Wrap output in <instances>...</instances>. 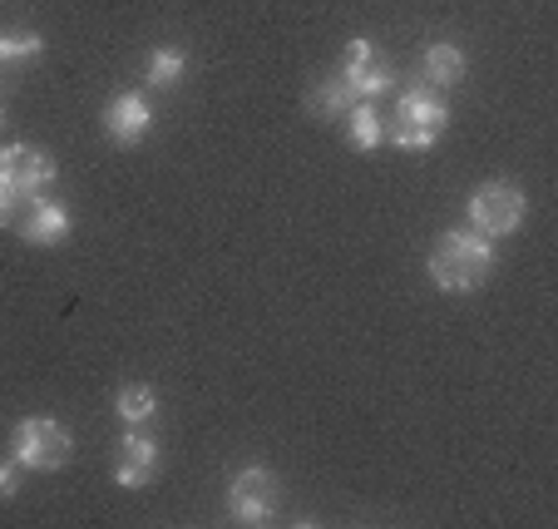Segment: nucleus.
<instances>
[{
	"mask_svg": "<svg viewBox=\"0 0 558 529\" xmlns=\"http://www.w3.org/2000/svg\"><path fill=\"white\" fill-rule=\"evenodd\" d=\"M114 411H119V421H129V425H148V421H154V411H158V396H154V386H144V382H129L124 392L114 396Z\"/></svg>",
	"mask_w": 558,
	"mask_h": 529,
	"instance_id": "nucleus-15",
	"label": "nucleus"
},
{
	"mask_svg": "<svg viewBox=\"0 0 558 529\" xmlns=\"http://www.w3.org/2000/svg\"><path fill=\"white\" fill-rule=\"evenodd\" d=\"M464 213H470L474 233H485V238H509V233H519V228H524V218H529V199H524V189H519V183L489 179V183H480V189L470 193Z\"/></svg>",
	"mask_w": 558,
	"mask_h": 529,
	"instance_id": "nucleus-3",
	"label": "nucleus"
},
{
	"mask_svg": "<svg viewBox=\"0 0 558 529\" xmlns=\"http://www.w3.org/2000/svg\"><path fill=\"white\" fill-rule=\"evenodd\" d=\"M337 74L351 85V95L356 99H376V95H386V89L396 85V64H390L386 55H376V45H371L366 35H356V40L347 45Z\"/></svg>",
	"mask_w": 558,
	"mask_h": 529,
	"instance_id": "nucleus-6",
	"label": "nucleus"
},
{
	"mask_svg": "<svg viewBox=\"0 0 558 529\" xmlns=\"http://www.w3.org/2000/svg\"><path fill=\"white\" fill-rule=\"evenodd\" d=\"M445 124H450V109L435 95L430 85H405L401 99H396V129H390V144L405 148V154H425V148L440 144Z\"/></svg>",
	"mask_w": 558,
	"mask_h": 529,
	"instance_id": "nucleus-2",
	"label": "nucleus"
},
{
	"mask_svg": "<svg viewBox=\"0 0 558 529\" xmlns=\"http://www.w3.org/2000/svg\"><path fill=\"white\" fill-rule=\"evenodd\" d=\"M0 124H5V105H0Z\"/></svg>",
	"mask_w": 558,
	"mask_h": 529,
	"instance_id": "nucleus-19",
	"label": "nucleus"
},
{
	"mask_svg": "<svg viewBox=\"0 0 558 529\" xmlns=\"http://www.w3.org/2000/svg\"><path fill=\"white\" fill-rule=\"evenodd\" d=\"M351 105H361L356 95H351V85L341 80V74H327V80H316L312 89H306V109L322 119H341Z\"/></svg>",
	"mask_w": 558,
	"mask_h": 529,
	"instance_id": "nucleus-12",
	"label": "nucleus"
},
{
	"mask_svg": "<svg viewBox=\"0 0 558 529\" xmlns=\"http://www.w3.org/2000/svg\"><path fill=\"white\" fill-rule=\"evenodd\" d=\"M15 203H21V199H15V193H11V189H5V183H0V228H5V223H11Z\"/></svg>",
	"mask_w": 558,
	"mask_h": 529,
	"instance_id": "nucleus-18",
	"label": "nucleus"
},
{
	"mask_svg": "<svg viewBox=\"0 0 558 529\" xmlns=\"http://www.w3.org/2000/svg\"><path fill=\"white\" fill-rule=\"evenodd\" d=\"M341 119H347V144H351V148H361V154H371V148H380V144H386V124H380V115H376V105H371V99H361V105H351Z\"/></svg>",
	"mask_w": 558,
	"mask_h": 529,
	"instance_id": "nucleus-13",
	"label": "nucleus"
},
{
	"mask_svg": "<svg viewBox=\"0 0 558 529\" xmlns=\"http://www.w3.org/2000/svg\"><path fill=\"white\" fill-rule=\"evenodd\" d=\"M282 505V480L267 466H243L228 485V515L238 525H267Z\"/></svg>",
	"mask_w": 558,
	"mask_h": 529,
	"instance_id": "nucleus-5",
	"label": "nucleus"
},
{
	"mask_svg": "<svg viewBox=\"0 0 558 529\" xmlns=\"http://www.w3.org/2000/svg\"><path fill=\"white\" fill-rule=\"evenodd\" d=\"M154 466H158V441L144 431H129L124 445H119V466H114V480L124 490H144L154 480Z\"/></svg>",
	"mask_w": 558,
	"mask_h": 529,
	"instance_id": "nucleus-9",
	"label": "nucleus"
},
{
	"mask_svg": "<svg viewBox=\"0 0 558 529\" xmlns=\"http://www.w3.org/2000/svg\"><path fill=\"white\" fill-rule=\"evenodd\" d=\"M54 159L45 148H31V144H5L0 148V183L15 193V199H35L54 183Z\"/></svg>",
	"mask_w": 558,
	"mask_h": 529,
	"instance_id": "nucleus-7",
	"label": "nucleus"
},
{
	"mask_svg": "<svg viewBox=\"0 0 558 529\" xmlns=\"http://www.w3.org/2000/svg\"><path fill=\"white\" fill-rule=\"evenodd\" d=\"M21 490V466L15 460H0V500H11Z\"/></svg>",
	"mask_w": 558,
	"mask_h": 529,
	"instance_id": "nucleus-17",
	"label": "nucleus"
},
{
	"mask_svg": "<svg viewBox=\"0 0 558 529\" xmlns=\"http://www.w3.org/2000/svg\"><path fill=\"white\" fill-rule=\"evenodd\" d=\"M11 450L21 470H60L70 460V431L54 416H25L11 435Z\"/></svg>",
	"mask_w": 558,
	"mask_h": 529,
	"instance_id": "nucleus-4",
	"label": "nucleus"
},
{
	"mask_svg": "<svg viewBox=\"0 0 558 529\" xmlns=\"http://www.w3.org/2000/svg\"><path fill=\"white\" fill-rule=\"evenodd\" d=\"M183 70H189V55H183L179 45H158V50L148 55V64H144V80L154 89H173L183 80Z\"/></svg>",
	"mask_w": 558,
	"mask_h": 529,
	"instance_id": "nucleus-14",
	"label": "nucleus"
},
{
	"mask_svg": "<svg viewBox=\"0 0 558 529\" xmlns=\"http://www.w3.org/2000/svg\"><path fill=\"white\" fill-rule=\"evenodd\" d=\"M430 282L440 287V292H480L485 287V277L495 273V238L474 233V228H454V233H445L440 243H435L430 253Z\"/></svg>",
	"mask_w": 558,
	"mask_h": 529,
	"instance_id": "nucleus-1",
	"label": "nucleus"
},
{
	"mask_svg": "<svg viewBox=\"0 0 558 529\" xmlns=\"http://www.w3.org/2000/svg\"><path fill=\"white\" fill-rule=\"evenodd\" d=\"M460 80H464V50H460V45H450V40L425 45V55H421V85L454 89Z\"/></svg>",
	"mask_w": 558,
	"mask_h": 529,
	"instance_id": "nucleus-11",
	"label": "nucleus"
},
{
	"mask_svg": "<svg viewBox=\"0 0 558 529\" xmlns=\"http://www.w3.org/2000/svg\"><path fill=\"white\" fill-rule=\"evenodd\" d=\"M45 55V35L35 31H0V64H25Z\"/></svg>",
	"mask_w": 558,
	"mask_h": 529,
	"instance_id": "nucleus-16",
	"label": "nucleus"
},
{
	"mask_svg": "<svg viewBox=\"0 0 558 529\" xmlns=\"http://www.w3.org/2000/svg\"><path fill=\"white\" fill-rule=\"evenodd\" d=\"M21 238H25L31 248H54V243H64V238H70V208H64V203H54V199H35L31 218L21 223Z\"/></svg>",
	"mask_w": 558,
	"mask_h": 529,
	"instance_id": "nucleus-10",
	"label": "nucleus"
},
{
	"mask_svg": "<svg viewBox=\"0 0 558 529\" xmlns=\"http://www.w3.org/2000/svg\"><path fill=\"white\" fill-rule=\"evenodd\" d=\"M148 129H154V105H148L138 89H124V95H114L105 105V134L114 139L119 148L144 144Z\"/></svg>",
	"mask_w": 558,
	"mask_h": 529,
	"instance_id": "nucleus-8",
	"label": "nucleus"
}]
</instances>
